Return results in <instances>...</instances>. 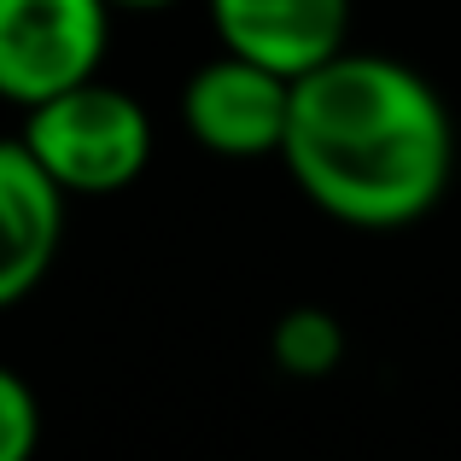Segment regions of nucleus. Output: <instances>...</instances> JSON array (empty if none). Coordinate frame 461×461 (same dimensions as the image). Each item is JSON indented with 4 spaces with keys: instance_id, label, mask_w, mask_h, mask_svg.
Returning <instances> with one entry per match:
<instances>
[{
    "instance_id": "obj_2",
    "label": "nucleus",
    "mask_w": 461,
    "mask_h": 461,
    "mask_svg": "<svg viewBox=\"0 0 461 461\" xmlns=\"http://www.w3.org/2000/svg\"><path fill=\"white\" fill-rule=\"evenodd\" d=\"M23 147L70 199H105L152 164V117L135 94L88 77L23 112Z\"/></svg>"
},
{
    "instance_id": "obj_8",
    "label": "nucleus",
    "mask_w": 461,
    "mask_h": 461,
    "mask_svg": "<svg viewBox=\"0 0 461 461\" xmlns=\"http://www.w3.org/2000/svg\"><path fill=\"white\" fill-rule=\"evenodd\" d=\"M35 444H41V403L30 380L0 362V461H23Z\"/></svg>"
},
{
    "instance_id": "obj_5",
    "label": "nucleus",
    "mask_w": 461,
    "mask_h": 461,
    "mask_svg": "<svg viewBox=\"0 0 461 461\" xmlns=\"http://www.w3.org/2000/svg\"><path fill=\"white\" fill-rule=\"evenodd\" d=\"M228 53L304 77L350 41V0H204Z\"/></svg>"
},
{
    "instance_id": "obj_4",
    "label": "nucleus",
    "mask_w": 461,
    "mask_h": 461,
    "mask_svg": "<svg viewBox=\"0 0 461 461\" xmlns=\"http://www.w3.org/2000/svg\"><path fill=\"white\" fill-rule=\"evenodd\" d=\"M293 77L258 65L246 53H216L181 88V123L216 158H275L286 135Z\"/></svg>"
},
{
    "instance_id": "obj_6",
    "label": "nucleus",
    "mask_w": 461,
    "mask_h": 461,
    "mask_svg": "<svg viewBox=\"0 0 461 461\" xmlns=\"http://www.w3.org/2000/svg\"><path fill=\"white\" fill-rule=\"evenodd\" d=\"M65 199L70 193L23 140H0V310L23 304L47 281L65 240Z\"/></svg>"
},
{
    "instance_id": "obj_3",
    "label": "nucleus",
    "mask_w": 461,
    "mask_h": 461,
    "mask_svg": "<svg viewBox=\"0 0 461 461\" xmlns=\"http://www.w3.org/2000/svg\"><path fill=\"white\" fill-rule=\"evenodd\" d=\"M112 41L105 0H0V100L41 105L100 77Z\"/></svg>"
},
{
    "instance_id": "obj_7",
    "label": "nucleus",
    "mask_w": 461,
    "mask_h": 461,
    "mask_svg": "<svg viewBox=\"0 0 461 461\" xmlns=\"http://www.w3.org/2000/svg\"><path fill=\"white\" fill-rule=\"evenodd\" d=\"M269 357H275V368L293 374V380H327V374L345 362V327H339L333 310L298 304V310H286L281 321H275Z\"/></svg>"
},
{
    "instance_id": "obj_1",
    "label": "nucleus",
    "mask_w": 461,
    "mask_h": 461,
    "mask_svg": "<svg viewBox=\"0 0 461 461\" xmlns=\"http://www.w3.org/2000/svg\"><path fill=\"white\" fill-rule=\"evenodd\" d=\"M286 176L345 228H409L456 176V123L420 70L339 47L293 77L281 152Z\"/></svg>"
},
{
    "instance_id": "obj_9",
    "label": "nucleus",
    "mask_w": 461,
    "mask_h": 461,
    "mask_svg": "<svg viewBox=\"0 0 461 461\" xmlns=\"http://www.w3.org/2000/svg\"><path fill=\"white\" fill-rule=\"evenodd\" d=\"M112 12H164V6H176V0H105Z\"/></svg>"
}]
</instances>
